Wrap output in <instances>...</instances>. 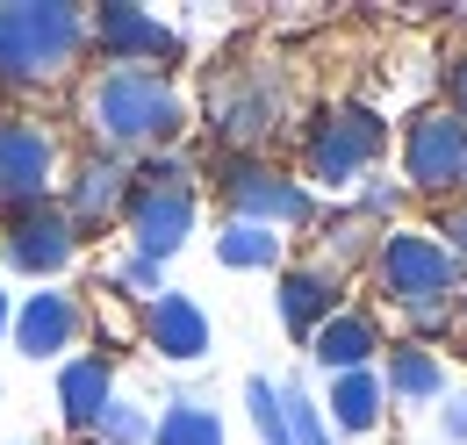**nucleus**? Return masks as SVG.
Here are the masks:
<instances>
[{"instance_id":"1","label":"nucleus","mask_w":467,"mask_h":445,"mask_svg":"<svg viewBox=\"0 0 467 445\" xmlns=\"http://www.w3.org/2000/svg\"><path fill=\"white\" fill-rule=\"evenodd\" d=\"M87 51V15L65 0H15L0 7V79L7 87H44Z\"/></svg>"},{"instance_id":"2","label":"nucleus","mask_w":467,"mask_h":445,"mask_svg":"<svg viewBox=\"0 0 467 445\" xmlns=\"http://www.w3.org/2000/svg\"><path fill=\"white\" fill-rule=\"evenodd\" d=\"M87 122H94L109 144H166V137H180L187 109H180V94H173L166 72H151V65H116V72L94 79Z\"/></svg>"},{"instance_id":"3","label":"nucleus","mask_w":467,"mask_h":445,"mask_svg":"<svg viewBox=\"0 0 467 445\" xmlns=\"http://www.w3.org/2000/svg\"><path fill=\"white\" fill-rule=\"evenodd\" d=\"M374 274H381V295L403 302L410 316H417V309H439V295L461 280V266H453V252H446L439 237H424V230H396V237H381Z\"/></svg>"},{"instance_id":"4","label":"nucleus","mask_w":467,"mask_h":445,"mask_svg":"<svg viewBox=\"0 0 467 445\" xmlns=\"http://www.w3.org/2000/svg\"><path fill=\"white\" fill-rule=\"evenodd\" d=\"M187 230H194V187H187V172L166 159V166H151V180L130 194V237H137V259L166 266L180 244H187Z\"/></svg>"},{"instance_id":"5","label":"nucleus","mask_w":467,"mask_h":445,"mask_svg":"<svg viewBox=\"0 0 467 445\" xmlns=\"http://www.w3.org/2000/svg\"><path fill=\"white\" fill-rule=\"evenodd\" d=\"M223 202H231L237 222H259V230H288V222H309V187H295L288 172L259 166V159H231L223 166Z\"/></svg>"},{"instance_id":"6","label":"nucleus","mask_w":467,"mask_h":445,"mask_svg":"<svg viewBox=\"0 0 467 445\" xmlns=\"http://www.w3.org/2000/svg\"><path fill=\"white\" fill-rule=\"evenodd\" d=\"M403 172L410 187H424V194H446V187H461L467 180V122L453 109H431L410 122L403 137Z\"/></svg>"},{"instance_id":"7","label":"nucleus","mask_w":467,"mask_h":445,"mask_svg":"<svg viewBox=\"0 0 467 445\" xmlns=\"http://www.w3.org/2000/svg\"><path fill=\"white\" fill-rule=\"evenodd\" d=\"M374 151H381V115L374 109H331L309 129V172L324 187H346L352 172H367Z\"/></svg>"},{"instance_id":"8","label":"nucleus","mask_w":467,"mask_h":445,"mask_svg":"<svg viewBox=\"0 0 467 445\" xmlns=\"http://www.w3.org/2000/svg\"><path fill=\"white\" fill-rule=\"evenodd\" d=\"M51 166H58V144L36 122L0 115V209H36L51 194Z\"/></svg>"},{"instance_id":"9","label":"nucleus","mask_w":467,"mask_h":445,"mask_svg":"<svg viewBox=\"0 0 467 445\" xmlns=\"http://www.w3.org/2000/svg\"><path fill=\"white\" fill-rule=\"evenodd\" d=\"M72 252H79V230L65 222V209H51V202L15 209V222H7V266L58 274V266H72Z\"/></svg>"},{"instance_id":"10","label":"nucleus","mask_w":467,"mask_h":445,"mask_svg":"<svg viewBox=\"0 0 467 445\" xmlns=\"http://www.w3.org/2000/svg\"><path fill=\"white\" fill-rule=\"evenodd\" d=\"M87 36L116 57V65H144V57H173L180 51L173 29H166L159 15H144V7H130V0H109V7L87 22Z\"/></svg>"},{"instance_id":"11","label":"nucleus","mask_w":467,"mask_h":445,"mask_svg":"<svg viewBox=\"0 0 467 445\" xmlns=\"http://www.w3.org/2000/svg\"><path fill=\"white\" fill-rule=\"evenodd\" d=\"M209 115H216V137L223 144H252L274 129V79H252V72H231L216 94H209Z\"/></svg>"},{"instance_id":"12","label":"nucleus","mask_w":467,"mask_h":445,"mask_svg":"<svg viewBox=\"0 0 467 445\" xmlns=\"http://www.w3.org/2000/svg\"><path fill=\"white\" fill-rule=\"evenodd\" d=\"M130 209V166L122 159H87L72 172V202H65V222L72 230H101Z\"/></svg>"},{"instance_id":"13","label":"nucleus","mask_w":467,"mask_h":445,"mask_svg":"<svg viewBox=\"0 0 467 445\" xmlns=\"http://www.w3.org/2000/svg\"><path fill=\"white\" fill-rule=\"evenodd\" d=\"M144 337H151V352H166V359H202L209 352V316H202V302L194 295H151L144 302Z\"/></svg>"},{"instance_id":"14","label":"nucleus","mask_w":467,"mask_h":445,"mask_svg":"<svg viewBox=\"0 0 467 445\" xmlns=\"http://www.w3.org/2000/svg\"><path fill=\"white\" fill-rule=\"evenodd\" d=\"M7 331L22 345V359H51V352H65V345L79 337V302H72V295H29Z\"/></svg>"},{"instance_id":"15","label":"nucleus","mask_w":467,"mask_h":445,"mask_svg":"<svg viewBox=\"0 0 467 445\" xmlns=\"http://www.w3.org/2000/svg\"><path fill=\"white\" fill-rule=\"evenodd\" d=\"M331 316H338V274L331 266H295V274H281V324L295 337H317Z\"/></svg>"},{"instance_id":"16","label":"nucleus","mask_w":467,"mask_h":445,"mask_svg":"<svg viewBox=\"0 0 467 445\" xmlns=\"http://www.w3.org/2000/svg\"><path fill=\"white\" fill-rule=\"evenodd\" d=\"M109 402H116V374H109V359H101V352L65 359V374H58V409H65V424H72V431H94Z\"/></svg>"},{"instance_id":"17","label":"nucleus","mask_w":467,"mask_h":445,"mask_svg":"<svg viewBox=\"0 0 467 445\" xmlns=\"http://www.w3.org/2000/svg\"><path fill=\"white\" fill-rule=\"evenodd\" d=\"M309 352H317L331 374H359V367L381 352V337H374V316H359V309H338L324 331L309 337Z\"/></svg>"},{"instance_id":"18","label":"nucleus","mask_w":467,"mask_h":445,"mask_svg":"<svg viewBox=\"0 0 467 445\" xmlns=\"http://www.w3.org/2000/svg\"><path fill=\"white\" fill-rule=\"evenodd\" d=\"M389 395L431 402V395H446V367H439L424 345H396V352H389Z\"/></svg>"},{"instance_id":"19","label":"nucleus","mask_w":467,"mask_h":445,"mask_svg":"<svg viewBox=\"0 0 467 445\" xmlns=\"http://www.w3.org/2000/svg\"><path fill=\"white\" fill-rule=\"evenodd\" d=\"M331 417H338L346 431H374V417H381V374H374V367L338 374V381H331Z\"/></svg>"},{"instance_id":"20","label":"nucleus","mask_w":467,"mask_h":445,"mask_svg":"<svg viewBox=\"0 0 467 445\" xmlns=\"http://www.w3.org/2000/svg\"><path fill=\"white\" fill-rule=\"evenodd\" d=\"M151 445H223V424H216V409H202V402H173V409L151 424Z\"/></svg>"},{"instance_id":"21","label":"nucleus","mask_w":467,"mask_h":445,"mask_svg":"<svg viewBox=\"0 0 467 445\" xmlns=\"http://www.w3.org/2000/svg\"><path fill=\"white\" fill-rule=\"evenodd\" d=\"M216 259H223V266H281V237L259 230V222H231V230L216 237Z\"/></svg>"},{"instance_id":"22","label":"nucleus","mask_w":467,"mask_h":445,"mask_svg":"<svg viewBox=\"0 0 467 445\" xmlns=\"http://www.w3.org/2000/svg\"><path fill=\"white\" fill-rule=\"evenodd\" d=\"M244 402H252V424H259V445H288V417H281V388L266 374L244 381Z\"/></svg>"},{"instance_id":"23","label":"nucleus","mask_w":467,"mask_h":445,"mask_svg":"<svg viewBox=\"0 0 467 445\" xmlns=\"http://www.w3.org/2000/svg\"><path fill=\"white\" fill-rule=\"evenodd\" d=\"M281 417H288V445H331V431H324V409L295 388V381L281 388Z\"/></svg>"},{"instance_id":"24","label":"nucleus","mask_w":467,"mask_h":445,"mask_svg":"<svg viewBox=\"0 0 467 445\" xmlns=\"http://www.w3.org/2000/svg\"><path fill=\"white\" fill-rule=\"evenodd\" d=\"M94 431H101V445H144V439H151V417H144L137 402H109Z\"/></svg>"},{"instance_id":"25","label":"nucleus","mask_w":467,"mask_h":445,"mask_svg":"<svg viewBox=\"0 0 467 445\" xmlns=\"http://www.w3.org/2000/svg\"><path fill=\"white\" fill-rule=\"evenodd\" d=\"M367 237H374L367 216H338V222H331V237H324V252H331V259H359V252H367Z\"/></svg>"},{"instance_id":"26","label":"nucleus","mask_w":467,"mask_h":445,"mask_svg":"<svg viewBox=\"0 0 467 445\" xmlns=\"http://www.w3.org/2000/svg\"><path fill=\"white\" fill-rule=\"evenodd\" d=\"M116 287H130V295H166V287H159V266H151V259H122Z\"/></svg>"},{"instance_id":"27","label":"nucleus","mask_w":467,"mask_h":445,"mask_svg":"<svg viewBox=\"0 0 467 445\" xmlns=\"http://www.w3.org/2000/svg\"><path fill=\"white\" fill-rule=\"evenodd\" d=\"M446 252H453V266L467 259V202H461V209H446Z\"/></svg>"},{"instance_id":"28","label":"nucleus","mask_w":467,"mask_h":445,"mask_svg":"<svg viewBox=\"0 0 467 445\" xmlns=\"http://www.w3.org/2000/svg\"><path fill=\"white\" fill-rule=\"evenodd\" d=\"M453 115H461V122H467V57H461V65H453Z\"/></svg>"},{"instance_id":"29","label":"nucleus","mask_w":467,"mask_h":445,"mask_svg":"<svg viewBox=\"0 0 467 445\" xmlns=\"http://www.w3.org/2000/svg\"><path fill=\"white\" fill-rule=\"evenodd\" d=\"M446 439H467V395L453 402V409H446Z\"/></svg>"},{"instance_id":"30","label":"nucleus","mask_w":467,"mask_h":445,"mask_svg":"<svg viewBox=\"0 0 467 445\" xmlns=\"http://www.w3.org/2000/svg\"><path fill=\"white\" fill-rule=\"evenodd\" d=\"M7 324H15V309H7V295H0V337H7Z\"/></svg>"},{"instance_id":"31","label":"nucleus","mask_w":467,"mask_h":445,"mask_svg":"<svg viewBox=\"0 0 467 445\" xmlns=\"http://www.w3.org/2000/svg\"><path fill=\"white\" fill-rule=\"evenodd\" d=\"M79 445H87V439H79Z\"/></svg>"}]
</instances>
